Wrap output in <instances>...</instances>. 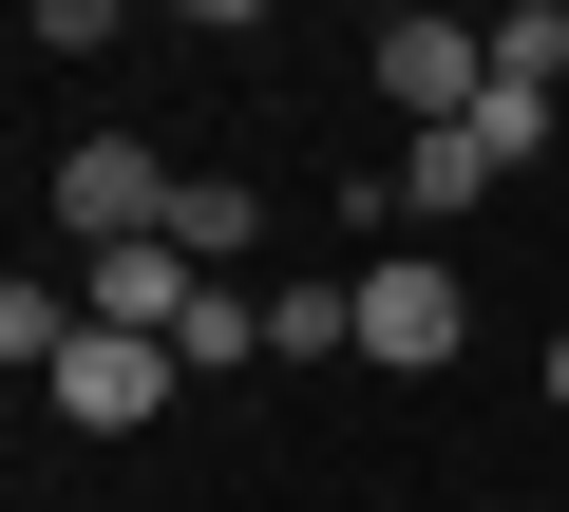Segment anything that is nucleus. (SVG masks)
Returning a JSON list of instances; mask_svg holds the SVG:
<instances>
[{
	"instance_id": "obj_3",
	"label": "nucleus",
	"mask_w": 569,
	"mask_h": 512,
	"mask_svg": "<svg viewBox=\"0 0 569 512\" xmlns=\"http://www.w3.org/2000/svg\"><path fill=\"white\" fill-rule=\"evenodd\" d=\"M456 342H475L456 267H437V247H380V267H361V361H380V380H437Z\"/></svg>"
},
{
	"instance_id": "obj_6",
	"label": "nucleus",
	"mask_w": 569,
	"mask_h": 512,
	"mask_svg": "<svg viewBox=\"0 0 569 512\" xmlns=\"http://www.w3.org/2000/svg\"><path fill=\"white\" fill-rule=\"evenodd\" d=\"M190 285H209V267H190L171 228H152V247H96V267H77V304H96V323H152V342L190 323Z\"/></svg>"
},
{
	"instance_id": "obj_5",
	"label": "nucleus",
	"mask_w": 569,
	"mask_h": 512,
	"mask_svg": "<svg viewBox=\"0 0 569 512\" xmlns=\"http://www.w3.org/2000/svg\"><path fill=\"white\" fill-rule=\"evenodd\" d=\"M171 380H190V361H171V342H152V323H77V342H58V380H39V399H58V418H77V436H133V418H171Z\"/></svg>"
},
{
	"instance_id": "obj_14",
	"label": "nucleus",
	"mask_w": 569,
	"mask_h": 512,
	"mask_svg": "<svg viewBox=\"0 0 569 512\" xmlns=\"http://www.w3.org/2000/svg\"><path fill=\"white\" fill-rule=\"evenodd\" d=\"M475 512H531V493H475Z\"/></svg>"
},
{
	"instance_id": "obj_8",
	"label": "nucleus",
	"mask_w": 569,
	"mask_h": 512,
	"mask_svg": "<svg viewBox=\"0 0 569 512\" xmlns=\"http://www.w3.org/2000/svg\"><path fill=\"white\" fill-rule=\"evenodd\" d=\"M171 247H190V267H247V247H266V190L247 171H190L171 190Z\"/></svg>"
},
{
	"instance_id": "obj_1",
	"label": "nucleus",
	"mask_w": 569,
	"mask_h": 512,
	"mask_svg": "<svg viewBox=\"0 0 569 512\" xmlns=\"http://www.w3.org/2000/svg\"><path fill=\"white\" fill-rule=\"evenodd\" d=\"M380 96H399V133L493 114V20H475V0H418V20H380Z\"/></svg>"
},
{
	"instance_id": "obj_9",
	"label": "nucleus",
	"mask_w": 569,
	"mask_h": 512,
	"mask_svg": "<svg viewBox=\"0 0 569 512\" xmlns=\"http://www.w3.org/2000/svg\"><path fill=\"white\" fill-rule=\"evenodd\" d=\"M171 361H190V380H228V361H266V304H247V285L209 267V285H190V323H171Z\"/></svg>"
},
{
	"instance_id": "obj_13",
	"label": "nucleus",
	"mask_w": 569,
	"mask_h": 512,
	"mask_svg": "<svg viewBox=\"0 0 569 512\" xmlns=\"http://www.w3.org/2000/svg\"><path fill=\"white\" fill-rule=\"evenodd\" d=\"M550 418H569V323H550Z\"/></svg>"
},
{
	"instance_id": "obj_11",
	"label": "nucleus",
	"mask_w": 569,
	"mask_h": 512,
	"mask_svg": "<svg viewBox=\"0 0 569 512\" xmlns=\"http://www.w3.org/2000/svg\"><path fill=\"white\" fill-rule=\"evenodd\" d=\"M20 20H39V58H96V39L133 20V0H20Z\"/></svg>"
},
{
	"instance_id": "obj_4",
	"label": "nucleus",
	"mask_w": 569,
	"mask_h": 512,
	"mask_svg": "<svg viewBox=\"0 0 569 512\" xmlns=\"http://www.w3.org/2000/svg\"><path fill=\"white\" fill-rule=\"evenodd\" d=\"M171 190H190V171H171L152 133H77V152H58V228H77V247H152Z\"/></svg>"
},
{
	"instance_id": "obj_2",
	"label": "nucleus",
	"mask_w": 569,
	"mask_h": 512,
	"mask_svg": "<svg viewBox=\"0 0 569 512\" xmlns=\"http://www.w3.org/2000/svg\"><path fill=\"white\" fill-rule=\"evenodd\" d=\"M531 152H550V96H493V114L418 133V152H399V228H456V209H493V171H531Z\"/></svg>"
},
{
	"instance_id": "obj_12",
	"label": "nucleus",
	"mask_w": 569,
	"mask_h": 512,
	"mask_svg": "<svg viewBox=\"0 0 569 512\" xmlns=\"http://www.w3.org/2000/svg\"><path fill=\"white\" fill-rule=\"evenodd\" d=\"M247 20H266V0H190V39H247Z\"/></svg>"
},
{
	"instance_id": "obj_10",
	"label": "nucleus",
	"mask_w": 569,
	"mask_h": 512,
	"mask_svg": "<svg viewBox=\"0 0 569 512\" xmlns=\"http://www.w3.org/2000/svg\"><path fill=\"white\" fill-rule=\"evenodd\" d=\"M493 96H569V0H512L493 20Z\"/></svg>"
},
{
	"instance_id": "obj_15",
	"label": "nucleus",
	"mask_w": 569,
	"mask_h": 512,
	"mask_svg": "<svg viewBox=\"0 0 569 512\" xmlns=\"http://www.w3.org/2000/svg\"><path fill=\"white\" fill-rule=\"evenodd\" d=\"M493 20H512V0H493Z\"/></svg>"
},
{
	"instance_id": "obj_7",
	"label": "nucleus",
	"mask_w": 569,
	"mask_h": 512,
	"mask_svg": "<svg viewBox=\"0 0 569 512\" xmlns=\"http://www.w3.org/2000/svg\"><path fill=\"white\" fill-rule=\"evenodd\" d=\"M266 361H361V267L342 285H266Z\"/></svg>"
}]
</instances>
